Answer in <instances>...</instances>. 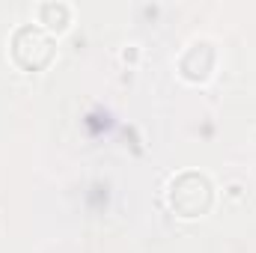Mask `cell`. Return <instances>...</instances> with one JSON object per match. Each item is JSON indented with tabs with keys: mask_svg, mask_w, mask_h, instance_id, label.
Here are the masks:
<instances>
[{
	"mask_svg": "<svg viewBox=\"0 0 256 253\" xmlns=\"http://www.w3.org/2000/svg\"><path fill=\"white\" fill-rule=\"evenodd\" d=\"M167 200H170V208L179 214V218H202L212 212L214 206V188L208 182V176L202 173H179L173 182H170V190H167Z\"/></svg>",
	"mask_w": 256,
	"mask_h": 253,
	"instance_id": "cell-1",
	"label": "cell"
},
{
	"mask_svg": "<svg viewBox=\"0 0 256 253\" xmlns=\"http://www.w3.org/2000/svg\"><path fill=\"white\" fill-rule=\"evenodd\" d=\"M9 51H12V60L24 72H42L57 57V45H54L51 33L42 30L39 24H27V27L15 30Z\"/></svg>",
	"mask_w": 256,
	"mask_h": 253,
	"instance_id": "cell-2",
	"label": "cell"
},
{
	"mask_svg": "<svg viewBox=\"0 0 256 253\" xmlns=\"http://www.w3.org/2000/svg\"><path fill=\"white\" fill-rule=\"evenodd\" d=\"M214 66H218V51L212 42H194L191 48L182 54L179 60V74L191 84H206L212 74H214Z\"/></svg>",
	"mask_w": 256,
	"mask_h": 253,
	"instance_id": "cell-3",
	"label": "cell"
},
{
	"mask_svg": "<svg viewBox=\"0 0 256 253\" xmlns=\"http://www.w3.org/2000/svg\"><path fill=\"white\" fill-rule=\"evenodd\" d=\"M72 24V9L66 3H42L39 6V27L48 33H63Z\"/></svg>",
	"mask_w": 256,
	"mask_h": 253,
	"instance_id": "cell-4",
	"label": "cell"
}]
</instances>
